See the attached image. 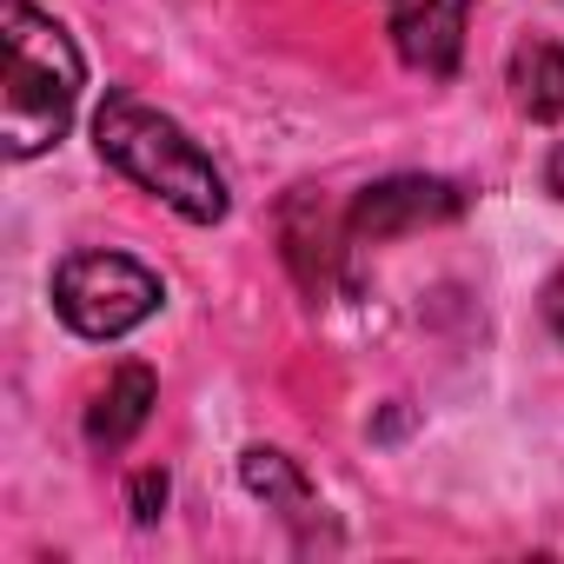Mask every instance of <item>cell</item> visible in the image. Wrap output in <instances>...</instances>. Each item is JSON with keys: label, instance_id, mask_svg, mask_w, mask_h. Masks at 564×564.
<instances>
[{"label": "cell", "instance_id": "6da1fadb", "mask_svg": "<svg viewBox=\"0 0 564 564\" xmlns=\"http://www.w3.org/2000/svg\"><path fill=\"white\" fill-rule=\"evenodd\" d=\"M94 147L113 173H127L140 193H153L160 206H173L186 226H219L226 219V173L213 166V153L160 107H147L140 94L113 87L94 113Z\"/></svg>", "mask_w": 564, "mask_h": 564}, {"label": "cell", "instance_id": "7a4b0ae2", "mask_svg": "<svg viewBox=\"0 0 564 564\" xmlns=\"http://www.w3.org/2000/svg\"><path fill=\"white\" fill-rule=\"evenodd\" d=\"M0 47H8V74H0V133H8V160H34L47 147H61L80 87H87V61L74 47V34L28 8L8 0L0 8Z\"/></svg>", "mask_w": 564, "mask_h": 564}, {"label": "cell", "instance_id": "3957f363", "mask_svg": "<svg viewBox=\"0 0 564 564\" xmlns=\"http://www.w3.org/2000/svg\"><path fill=\"white\" fill-rule=\"evenodd\" d=\"M166 306L160 272L133 252H74L54 272V313L80 339H127Z\"/></svg>", "mask_w": 564, "mask_h": 564}, {"label": "cell", "instance_id": "277c9868", "mask_svg": "<svg viewBox=\"0 0 564 564\" xmlns=\"http://www.w3.org/2000/svg\"><path fill=\"white\" fill-rule=\"evenodd\" d=\"M279 246H286V265L293 279L313 293V300H333V293H352V219L346 206H333L319 186H300L286 206H279Z\"/></svg>", "mask_w": 564, "mask_h": 564}, {"label": "cell", "instance_id": "5b68a950", "mask_svg": "<svg viewBox=\"0 0 564 564\" xmlns=\"http://www.w3.org/2000/svg\"><path fill=\"white\" fill-rule=\"evenodd\" d=\"M458 213H465V193L438 173H392V180L366 186L346 206L359 246H386V239H405V232H425V226H452Z\"/></svg>", "mask_w": 564, "mask_h": 564}, {"label": "cell", "instance_id": "8992f818", "mask_svg": "<svg viewBox=\"0 0 564 564\" xmlns=\"http://www.w3.org/2000/svg\"><path fill=\"white\" fill-rule=\"evenodd\" d=\"M465 14H471V0H399L392 8L399 61L432 74V80H452L458 54H465Z\"/></svg>", "mask_w": 564, "mask_h": 564}, {"label": "cell", "instance_id": "52a82bcc", "mask_svg": "<svg viewBox=\"0 0 564 564\" xmlns=\"http://www.w3.org/2000/svg\"><path fill=\"white\" fill-rule=\"evenodd\" d=\"M153 405H160V379H153V366H140V359H127V366H113L107 372V386L94 392V405H87V445L94 452H127L140 432H147V419H153Z\"/></svg>", "mask_w": 564, "mask_h": 564}, {"label": "cell", "instance_id": "ba28073f", "mask_svg": "<svg viewBox=\"0 0 564 564\" xmlns=\"http://www.w3.org/2000/svg\"><path fill=\"white\" fill-rule=\"evenodd\" d=\"M239 478H246V491H252L265 511H279V518L300 531V544H313V538L326 531V505H319L313 478L300 471V458L272 452V445H252V452L239 458Z\"/></svg>", "mask_w": 564, "mask_h": 564}, {"label": "cell", "instance_id": "9c48e42d", "mask_svg": "<svg viewBox=\"0 0 564 564\" xmlns=\"http://www.w3.org/2000/svg\"><path fill=\"white\" fill-rule=\"evenodd\" d=\"M505 87H511L524 120H564V41H551V34L518 41L511 67H505Z\"/></svg>", "mask_w": 564, "mask_h": 564}, {"label": "cell", "instance_id": "30bf717a", "mask_svg": "<svg viewBox=\"0 0 564 564\" xmlns=\"http://www.w3.org/2000/svg\"><path fill=\"white\" fill-rule=\"evenodd\" d=\"M127 511H133V524H153V518L166 511V471H160V465L133 471V485H127Z\"/></svg>", "mask_w": 564, "mask_h": 564}, {"label": "cell", "instance_id": "8fae6325", "mask_svg": "<svg viewBox=\"0 0 564 564\" xmlns=\"http://www.w3.org/2000/svg\"><path fill=\"white\" fill-rule=\"evenodd\" d=\"M544 326H551V339L564 346V265L544 279Z\"/></svg>", "mask_w": 564, "mask_h": 564}, {"label": "cell", "instance_id": "7c38bea8", "mask_svg": "<svg viewBox=\"0 0 564 564\" xmlns=\"http://www.w3.org/2000/svg\"><path fill=\"white\" fill-rule=\"evenodd\" d=\"M544 186L564 199V140H557V147H551V160H544Z\"/></svg>", "mask_w": 564, "mask_h": 564}]
</instances>
